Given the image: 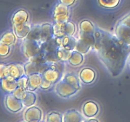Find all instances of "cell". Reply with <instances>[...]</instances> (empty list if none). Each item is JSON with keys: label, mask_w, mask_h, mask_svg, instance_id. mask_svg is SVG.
<instances>
[{"label": "cell", "mask_w": 130, "mask_h": 122, "mask_svg": "<svg viewBox=\"0 0 130 122\" xmlns=\"http://www.w3.org/2000/svg\"><path fill=\"white\" fill-rule=\"evenodd\" d=\"M95 48L100 60L113 77L122 74L130 55V45L116 36L98 28L95 33Z\"/></svg>", "instance_id": "1"}, {"label": "cell", "mask_w": 130, "mask_h": 122, "mask_svg": "<svg viewBox=\"0 0 130 122\" xmlns=\"http://www.w3.org/2000/svg\"><path fill=\"white\" fill-rule=\"evenodd\" d=\"M22 51L27 58H34L43 52L42 44L38 41L25 38L22 43Z\"/></svg>", "instance_id": "2"}, {"label": "cell", "mask_w": 130, "mask_h": 122, "mask_svg": "<svg viewBox=\"0 0 130 122\" xmlns=\"http://www.w3.org/2000/svg\"><path fill=\"white\" fill-rule=\"evenodd\" d=\"M96 37L95 34L80 33L79 39L77 41L75 50L85 54L88 52L90 48L95 47Z\"/></svg>", "instance_id": "3"}, {"label": "cell", "mask_w": 130, "mask_h": 122, "mask_svg": "<svg viewBox=\"0 0 130 122\" xmlns=\"http://www.w3.org/2000/svg\"><path fill=\"white\" fill-rule=\"evenodd\" d=\"M69 18V6L59 3L55 6L53 11V19L55 22H66Z\"/></svg>", "instance_id": "4"}, {"label": "cell", "mask_w": 130, "mask_h": 122, "mask_svg": "<svg viewBox=\"0 0 130 122\" xmlns=\"http://www.w3.org/2000/svg\"><path fill=\"white\" fill-rule=\"evenodd\" d=\"M55 91L59 96L63 98H68L76 94L78 90L66 82L65 80H62L57 85Z\"/></svg>", "instance_id": "5"}, {"label": "cell", "mask_w": 130, "mask_h": 122, "mask_svg": "<svg viewBox=\"0 0 130 122\" xmlns=\"http://www.w3.org/2000/svg\"><path fill=\"white\" fill-rule=\"evenodd\" d=\"M5 102L6 108L12 113L20 111L24 106L22 100L16 97L13 93L6 95Z\"/></svg>", "instance_id": "6"}, {"label": "cell", "mask_w": 130, "mask_h": 122, "mask_svg": "<svg viewBox=\"0 0 130 122\" xmlns=\"http://www.w3.org/2000/svg\"><path fill=\"white\" fill-rule=\"evenodd\" d=\"M115 34L119 40L130 45V27L119 22L116 26Z\"/></svg>", "instance_id": "7"}, {"label": "cell", "mask_w": 130, "mask_h": 122, "mask_svg": "<svg viewBox=\"0 0 130 122\" xmlns=\"http://www.w3.org/2000/svg\"><path fill=\"white\" fill-rule=\"evenodd\" d=\"M24 67H25V74L27 76L34 73L43 74V72L47 68H48L45 63H39L36 61L32 60L27 62L24 65Z\"/></svg>", "instance_id": "8"}, {"label": "cell", "mask_w": 130, "mask_h": 122, "mask_svg": "<svg viewBox=\"0 0 130 122\" xmlns=\"http://www.w3.org/2000/svg\"><path fill=\"white\" fill-rule=\"evenodd\" d=\"M42 111L38 107L30 106L24 114V118L28 122H38L41 120Z\"/></svg>", "instance_id": "9"}, {"label": "cell", "mask_w": 130, "mask_h": 122, "mask_svg": "<svg viewBox=\"0 0 130 122\" xmlns=\"http://www.w3.org/2000/svg\"><path fill=\"white\" fill-rule=\"evenodd\" d=\"M1 86L4 92L11 94L18 87L17 80L10 76L3 78H1Z\"/></svg>", "instance_id": "10"}, {"label": "cell", "mask_w": 130, "mask_h": 122, "mask_svg": "<svg viewBox=\"0 0 130 122\" xmlns=\"http://www.w3.org/2000/svg\"><path fill=\"white\" fill-rule=\"evenodd\" d=\"M28 83L27 86V91H35L40 87L41 84L43 76L41 73H34L28 76Z\"/></svg>", "instance_id": "11"}, {"label": "cell", "mask_w": 130, "mask_h": 122, "mask_svg": "<svg viewBox=\"0 0 130 122\" xmlns=\"http://www.w3.org/2000/svg\"><path fill=\"white\" fill-rule=\"evenodd\" d=\"M29 15L27 11L24 9H20L15 11L11 18V22L13 25L26 24L29 19Z\"/></svg>", "instance_id": "12"}, {"label": "cell", "mask_w": 130, "mask_h": 122, "mask_svg": "<svg viewBox=\"0 0 130 122\" xmlns=\"http://www.w3.org/2000/svg\"><path fill=\"white\" fill-rule=\"evenodd\" d=\"M9 76L17 80L25 74L24 65L20 63L9 64Z\"/></svg>", "instance_id": "13"}, {"label": "cell", "mask_w": 130, "mask_h": 122, "mask_svg": "<svg viewBox=\"0 0 130 122\" xmlns=\"http://www.w3.org/2000/svg\"><path fill=\"white\" fill-rule=\"evenodd\" d=\"M43 78L51 83H55L60 79V71L54 67H48L42 74Z\"/></svg>", "instance_id": "14"}, {"label": "cell", "mask_w": 130, "mask_h": 122, "mask_svg": "<svg viewBox=\"0 0 130 122\" xmlns=\"http://www.w3.org/2000/svg\"><path fill=\"white\" fill-rule=\"evenodd\" d=\"M99 111V105L94 101H88L84 104L83 106V112L85 116L91 118L98 114Z\"/></svg>", "instance_id": "15"}, {"label": "cell", "mask_w": 130, "mask_h": 122, "mask_svg": "<svg viewBox=\"0 0 130 122\" xmlns=\"http://www.w3.org/2000/svg\"><path fill=\"white\" fill-rule=\"evenodd\" d=\"M81 81L85 84H90L95 81L96 73L95 71L90 67H85L81 71L79 74Z\"/></svg>", "instance_id": "16"}, {"label": "cell", "mask_w": 130, "mask_h": 122, "mask_svg": "<svg viewBox=\"0 0 130 122\" xmlns=\"http://www.w3.org/2000/svg\"><path fill=\"white\" fill-rule=\"evenodd\" d=\"M54 36L53 30V25L48 24H44L41 27V38L40 43L41 44L45 43Z\"/></svg>", "instance_id": "17"}, {"label": "cell", "mask_w": 130, "mask_h": 122, "mask_svg": "<svg viewBox=\"0 0 130 122\" xmlns=\"http://www.w3.org/2000/svg\"><path fill=\"white\" fill-rule=\"evenodd\" d=\"M15 34L17 38L20 39H25L29 35L31 30V25L28 24H24L21 25H13Z\"/></svg>", "instance_id": "18"}, {"label": "cell", "mask_w": 130, "mask_h": 122, "mask_svg": "<svg viewBox=\"0 0 130 122\" xmlns=\"http://www.w3.org/2000/svg\"><path fill=\"white\" fill-rule=\"evenodd\" d=\"M81 121H83L82 116L76 109H70L63 116V121L64 122H80Z\"/></svg>", "instance_id": "19"}, {"label": "cell", "mask_w": 130, "mask_h": 122, "mask_svg": "<svg viewBox=\"0 0 130 122\" xmlns=\"http://www.w3.org/2000/svg\"><path fill=\"white\" fill-rule=\"evenodd\" d=\"M53 30L54 36L63 38L67 35L66 22H55L53 24Z\"/></svg>", "instance_id": "20"}, {"label": "cell", "mask_w": 130, "mask_h": 122, "mask_svg": "<svg viewBox=\"0 0 130 122\" xmlns=\"http://www.w3.org/2000/svg\"><path fill=\"white\" fill-rule=\"evenodd\" d=\"M77 41L72 36L66 35L62 38V46L67 50L73 51L76 48Z\"/></svg>", "instance_id": "21"}, {"label": "cell", "mask_w": 130, "mask_h": 122, "mask_svg": "<svg viewBox=\"0 0 130 122\" xmlns=\"http://www.w3.org/2000/svg\"><path fill=\"white\" fill-rule=\"evenodd\" d=\"M84 60V57L83 53H80L78 51H72V54L69 59L68 62L71 66H78L83 63Z\"/></svg>", "instance_id": "22"}, {"label": "cell", "mask_w": 130, "mask_h": 122, "mask_svg": "<svg viewBox=\"0 0 130 122\" xmlns=\"http://www.w3.org/2000/svg\"><path fill=\"white\" fill-rule=\"evenodd\" d=\"M79 29L81 33L90 34H95L96 30L93 23L88 20H84L80 22Z\"/></svg>", "instance_id": "23"}, {"label": "cell", "mask_w": 130, "mask_h": 122, "mask_svg": "<svg viewBox=\"0 0 130 122\" xmlns=\"http://www.w3.org/2000/svg\"><path fill=\"white\" fill-rule=\"evenodd\" d=\"M16 41V35L12 31H7L4 33L1 38L0 43L12 45Z\"/></svg>", "instance_id": "24"}, {"label": "cell", "mask_w": 130, "mask_h": 122, "mask_svg": "<svg viewBox=\"0 0 130 122\" xmlns=\"http://www.w3.org/2000/svg\"><path fill=\"white\" fill-rule=\"evenodd\" d=\"M121 0H97L98 4L101 7L107 9H113L118 7Z\"/></svg>", "instance_id": "25"}, {"label": "cell", "mask_w": 130, "mask_h": 122, "mask_svg": "<svg viewBox=\"0 0 130 122\" xmlns=\"http://www.w3.org/2000/svg\"><path fill=\"white\" fill-rule=\"evenodd\" d=\"M72 51L67 50L62 46L60 47L57 50V54L60 61H68L72 54Z\"/></svg>", "instance_id": "26"}, {"label": "cell", "mask_w": 130, "mask_h": 122, "mask_svg": "<svg viewBox=\"0 0 130 122\" xmlns=\"http://www.w3.org/2000/svg\"><path fill=\"white\" fill-rule=\"evenodd\" d=\"M36 100V95L31 91H27L25 97L22 100L24 106L30 107L34 104Z\"/></svg>", "instance_id": "27"}, {"label": "cell", "mask_w": 130, "mask_h": 122, "mask_svg": "<svg viewBox=\"0 0 130 122\" xmlns=\"http://www.w3.org/2000/svg\"><path fill=\"white\" fill-rule=\"evenodd\" d=\"M64 80L66 82L68 83L71 85L76 88L77 90H80L81 89V84H80L78 78L75 76L74 74H68L66 75L64 78Z\"/></svg>", "instance_id": "28"}, {"label": "cell", "mask_w": 130, "mask_h": 122, "mask_svg": "<svg viewBox=\"0 0 130 122\" xmlns=\"http://www.w3.org/2000/svg\"><path fill=\"white\" fill-rule=\"evenodd\" d=\"M41 27V25H34L33 27H32L31 30H30L29 35L27 36V37L26 38L30 39H34V40L40 42Z\"/></svg>", "instance_id": "29"}, {"label": "cell", "mask_w": 130, "mask_h": 122, "mask_svg": "<svg viewBox=\"0 0 130 122\" xmlns=\"http://www.w3.org/2000/svg\"><path fill=\"white\" fill-rule=\"evenodd\" d=\"M63 116L58 112L52 111L48 113L46 116L47 122H62L63 121Z\"/></svg>", "instance_id": "30"}, {"label": "cell", "mask_w": 130, "mask_h": 122, "mask_svg": "<svg viewBox=\"0 0 130 122\" xmlns=\"http://www.w3.org/2000/svg\"><path fill=\"white\" fill-rule=\"evenodd\" d=\"M44 57L46 62H58L60 61L57 54V51L52 52H44Z\"/></svg>", "instance_id": "31"}, {"label": "cell", "mask_w": 130, "mask_h": 122, "mask_svg": "<svg viewBox=\"0 0 130 122\" xmlns=\"http://www.w3.org/2000/svg\"><path fill=\"white\" fill-rule=\"evenodd\" d=\"M27 89L24 88L20 87V86H18L16 88V90L13 92V94H14L16 97H17L18 99H20V100H22L24 99V97H25L27 94Z\"/></svg>", "instance_id": "32"}, {"label": "cell", "mask_w": 130, "mask_h": 122, "mask_svg": "<svg viewBox=\"0 0 130 122\" xmlns=\"http://www.w3.org/2000/svg\"><path fill=\"white\" fill-rule=\"evenodd\" d=\"M9 76L8 64L4 63L0 64V77L1 78Z\"/></svg>", "instance_id": "33"}, {"label": "cell", "mask_w": 130, "mask_h": 122, "mask_svg": "<svg viewBox=\"0 0 130 122\" xmlns=\"http://www.w3.org/2000/svg\"><path fill=\"white\" fill-rule=\"evenodd\" d=\"M10 52V46L8 44L0 43V55L2 57H6Z\"/></svg>", "instance_id": "34"}, {"label": "cell", "mask_w": 130, "mask_h": 122, "mask_svg": "<svg viewBox=\"0 0 130 122\" xmlns=\"http://www.w3.org/2000/svg\"><path fill=\"white\" fill-rule=\"evenodd\" d=\"M28 77L27 75L25 74L22 76V77L19 78L17 79V83L18 86H20V87L24 88L27 89V83H28Z\"/></svg>", "instance_id": "35"}, {"label": "cell", "mask_w": 130, "mask_h": 122, "mask_svg": "<svg viewBox=\"0 0 130 122\" xmlns=\"http://www.w3.org/2000/svg\"><path fill=\"white\" fill-rule=\"evenodd\" d=\"M52 83H51L49 81H46V80H44L43 78V80H42L40 88H41L43 89V90H46V89L49 88L51 86H52Z\"/></svg>", "instance_id": "36"}, {"label": "cell", "mask_w": 130, "mask_h": 122, "mask_svg": "<svg viewBox=\"0 0 130 122\" xmlns=\"http://www.w3.org/2000/svg\"><path fill=\"white\" fill-rule=\"evenodd\" d=\"M119 22L122 23V24H124L125 25H128V26L130 27V13H129L127 14Z\"/></svg>", "instance_id": "37"}, {"label": "cell", "mask_w": 130, "mask_h": 122, "mask_svg": "<svg viewBox=\"0 0 130 122\" xmlns=\"http://www.w3.org/2000/svg\"><path fill=\"white\" fill-rule=\"evenodd\" d=\"M77 1V0H59V3H61L69 7L74 5Z\"/></svg>", "instance_id": "38"}, {"label": "cell", "mask_w": 130, "mask_h": 122, "mask_svg": "<svg viewBox=\"0 0 130 122\" xmlns=\"http://www.w3.org/2000/svg\"><path fill=\"white\" fill-rule=\"evenodd\" d=\"M89 121H98V119H91L89 120Z\"/></svg>", "instance_id": "39"}, {"label": "cell", "mask_w": 130, "mask_h": 122, "mask_svg": "<svg viewBox=\"0 0 130 122\" xmlns=\"http://www.w3.org/2000/svg\"><path fill=\"white\" fill-rule=\"evenodd\" d=\"M129 66H130V60H129Z\"/></svg>", "instance_id": "40"}]
</instances>
